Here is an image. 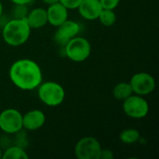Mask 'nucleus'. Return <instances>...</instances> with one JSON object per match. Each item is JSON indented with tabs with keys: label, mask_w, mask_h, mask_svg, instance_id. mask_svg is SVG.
Here are the masks:
<instances>
[{
	"label": "nucleus",
	"mask_w": 159,
	"mask_h": 159,
	"mask_svg": "<svg viewBox=\"0 0 159 159\" xmlns=\"http://www.w3.org/2000/svg\"><path fill=\"white\" fill-rule=\"evenodd\" d=\"M29 156L25 150L20 146H10L3 154L2 159H28Z\"/></svg>",
	"instance_id": "obj_15"
},
{
	"label": "nucleus",
	"mask_w": 159,
	"mask_h": 159,
	"mask_svg": "<svg viewBox=\"0 0 159 159\" xmlns=\"http://www.w3.org/2000/svg\"><path fill=\"white\" fill-rule=\"evenodd\" d=\"M102 8L115 9L120 3V0H100Z\"/></svg>",
	"instance_id": "obj_19"
},
{
	"label": "nucleus",
	"mask_w": 159,
	"mask_h": 159,
	"mask_svg": "<svg viewBox=\"0 0 159 159\" xmlns=\"http://www.w3.org/2000/svg\"><path fill=\"white\" fill-rule=\"evenodd\" d=\"M102 145L100 142L91 136L80 139L75 146V156L78 159H99Z\"/></svg>",
	"instance_id": "obj_6"
},
{
	"label": "nucleus",
	"mask_w": 159,
	"mask_h": 159,
	"mask_svg": "<svg viewBox=\"0 0 159 159\" xmlns=\"http://www.w3.org/2000/svg\"><path fill=\"white\" fill-rule=\"evenodd\" d=\"M140 132L135 129H127L119 134V140L125 144L135 143L140 140Z\"/></svg>",
	"instance_id": "obj_16"
},
{
	"label": "nucleus",
	"mask_w": 159,
	"mask_h": 159,
	"mask_svg": "<svg viewBox=\"0 0 159 159\" xmlns=\"http://www.w3.org/2000/svg\"><path fill=\"white\" fill-rule=\"evenodd\" d=\"M9 79L15 87L21 90H34L43 82L40 66L33 60L20 59L9 68Z\"/></svg>",
	"instance_id": "obj_1"
},
{
	"label": "nucleus",
	"mask_w": 159,
	"mask_h": 159,
	"mask_svg": "<svg viewBox=\"0 0 159 159\" xmlns=\"http://www.w3.org/2000/svg\"><path fill=\"white\" fill-rule=\"evenodd\" d=\"M46 122V116L41 110H31L25 115H22V128L34 131L44 126Z\"/></svg>",
	"instance_id": "obj_10"
},
{
	"label": "nucleus",
	"mask_w": 159,
	"mask_h": 159,
	"mask_svg": "<svg viewBox=\"0 0 159 159\" xmlns=\"http://www.w3.org/2000/svg\"><path fill=\"white\" fill-rule=\"evenodd\" d=\"M80 32V26L79 24L72 20H66L61 24H60L57 27V31L55 33L54 38L56 42L61 46H65L66 43L76 36L78 33Z\"/></svg>",
	"instance_id": "obj_9"
},
{
	"label": "nucleus",
	"mask_w": 159,
	"mask_h": 159,
	"mask_svg": "<svg viewBox=\"0 0 159 159\" xmlns=\"http://www.w3.org/2000/svg\"><path fill=\"white\" fill-rule=\"evenodd\" d=\"M114 158V154L111 150L109 149H102L100 158L99 159H113Z\"/></svg>",
	"instance_id": "obj_20"
},
{
	"label": "nucleus",
	"mask_w": 159,
	"mask_h": 159,
	"mask_svg": "<svg viewBox=\"0 0 159 159\" xmlns=\"http://www.w3.org/2000/svg\"><path fill=\"white\" fill-rule=\"evenodd\" d=\"M129 84L133 93L140 96H146L152 93L156 89V80L148 73L141 72L132 75Z\"/></svg>",
	"instance_id": "obj_8"
},
{
	"label": "nucleus",
	"mask_w": 159,
	"mask_h": 159,
	"mask_svg": "<svg viewBox=\"0 0 159 159\" xmlns=\"http://www.w3.org/2000/svg\"><path fill=\"white\" fill-rule=\"evenodd\" d=\"M16 6H25L29 4L32 0H10Z\"/></svg>",
	"instance_id": "obj_21"
},
{
	"label": "nucleus",
	"mask_w": 159,
	"mask_h": 159,
	"mask_svg": "<svg viewBox=\"0 0 159 159\" xmlns=\"http://www.w3.org/2000/svg\"><path fill=\"white\" fill-rule=\"evenodd\" d=\"M101 21V23L105 27H111L113 26L116 21V14L115 13L114 9H102L100 13V16L98 18Z\"/></svg>",
	"instance_id": "obj_17"
},
{
	"label": "nucleus",
	"mask_w": 159,
	"mask_h": 159,
	"mask_svg": "<svg viewBox=\"0 0 159 159\" xmlns=\"http://www.w3.org/2000/svg\"><path fill=\"white\" fill-rule=\"evenodd\" d=\"M123 111L127 116L133 119H141L147 116L149 104L147 101L140 95L131 94L123 101Z\"/></svg>",
	"instance_id": "obj_5"
},
{
	"label": "nucleus",
	"mask_w": 159,
	"mask_h": 159,
	"mask_svg": "<svg viewBox=\"0 0 159 159\" xmlns=\"http://www.w3.org/2000/svg\"><path fill=\"white\" fill-rule=\"evenodd\" d=\"M38 89V98L46 105L56 107L61 104L65 98V90L61 85L54 81L42 82Z\"/></svg>",
	"instance_id": "obj_3"
},
{
	"label": "nucleus",
	"mask_w": 159,
	"mask_h": 159,
	"mask_svg": "<svg viewBox=\"0 0 159 159\" xmlns=\"http://www.w3.org/2000/svg\"><path fill=\"white\" fill-rule=\"evenodd\" d=\"M82 18L88 20H95L103 9L100 0H82L77 7Z\"/></svg>",
	"instance_id": "obj_11"
},
{
	"label": "nucleus",
	"mask_w": 159,
	"mask_h": 159,
	"mask_svg": "<svg viewBox=\"0 0 159 159\" xmlns=\"http://www.w3.org/2000/svg\"><path fill=\"white\" fill-rule=\"evenodd\" d=\"M47 15L48 22L54 27H58L68 19V9L60 2H58L48 6L47 9Z\"/></svg>",
	"instance_id": "obj_12"
},
{
	"label": "nucleus",
	"mask_w": 159,
	"mask_h": 159,
	"mask_svg": "<svg viewBox=\"0 0 159 159\" xmlns=\"http://www.w3.org/2000/svg\"><path fill=\"white\" fill-rule=\"evenodd\" d=\"M25 20L31 29L42 28L48 23L47 9L42 7H35L26 15Z\"/></svg>",
	"instance_id": "obj_13"
},
{
	"label": "nucleus",
	"mask_w": 159,
	"mask_h": 159,
	"mask_svg": "<svg viewBox=\"0 0 159 159\" xmlns=\"http://www.w3.org/2000/svg\"><path fill=\"white\" fill-rule=\"evenodd\" d=\"M2 154H3V152H2V150L0 148V159H2Z\"/></svg>",
	"instance_id": "obj_24"
},
{
	"label": "nucleus",
	"mask_w": 159,
	"mask_h": 159,
	"mask_svg": "<svg viewBox=\"0 0 159 159\" xmlns=\"http://www.w3.org/2000/svg\"><path fill=\"white\" fill-rule=\"evenodd\" d=\"M59 2L69 10V9H76L79 7L82 0H60Z\"/></svg>",
	"instance_id": "obj_18"
},
{
	"label": "nucleus",
	"mask_w": 159,
	"mask_h": 159,
	"mask_svg": "<svg viewBox=\"0 0 159 159\" xmlns=\"http://www.w3.org/2000/svg\"><path fill=\"white\" fill-rule=\"evenodd\" d=\"M2 13H3V5L0 1V18L2 17Z\"/></svg>",
	"instance_id": "obj_23"
},
{
	"label": "nucleus",
	"mask_w": 159,
	"mask_h": 159,
	"mask_svg": "<svg viewBox=\"0 0 159 159\" xmlns=\"http://www.w3.org/2000/svg\"><path fill=\"white\" fill-rule=\"evenodd\" d=\"M59 1H60V0H42V2H43L44 4L48 5V6H50V5H52V4L58 3Z\"/></svg>",
	"instance_id": "obj_22"
},
{
	"label": "nucleus",
	"mask_w": 159,
	"mask_h": 159,
	"mask_svg": "<svg viewBox=\"0 0 159 159\" xmlns=\"http://www.w3.org/2000/svg\"><path fill=\"white\" fill-rule=\"evenodd\" d=\"M65 56L73 61L81 62L86 61L91 53L89 41L81 36H75L64 46Z\"/></svg>",
	"instance_id": "obj_4"
},
{
	"label": "nucleus",
	"mask_w": 159,
	"mask_h": 159,
	"mask_svg": "<svg viewBox=\"0 0 159 159\" xmlns=\"http://www.w3.org/2000/svg\"><path fill=\"white\" fill-rule=\"evenodd\" d=\"M22 129V114L20 111L7 108L0 113V129L3 132L15 134Z\"/></svg>",
	"instance_id": "obj_7"
},
{
	"label": "nucleus",
	"mask_w": 159,
	"mask_h": 159,
	"mask_svg": "<svg viewBox=\"0 0 159 159\" xmlns=\"http://www.w3.org/2000/svg\"><path fill=\"white\" fill-rule=\"evenodd\" d=\"M131 94H133V91L129 82H120L113 89V96L118 101H124Z\"/></svg>",
	"instance_id": "obj_14"
},
{
	"label": "nucleus",
	"mask_w": 159,
	"mask_h": 159,
	"mask_svg": "<svg viewBox=\"0 0 159 159\" xmlns=\"http://www.w3.org/2000/svg\"><path fill=\"white\" fill-rule=\"evenodd\" d=\"M31 30L25 18H14L4 25L3 39L11 47H19L27 42Z\"/></svg>",
	"instance_id": "obj_2"
}]
</instances>
